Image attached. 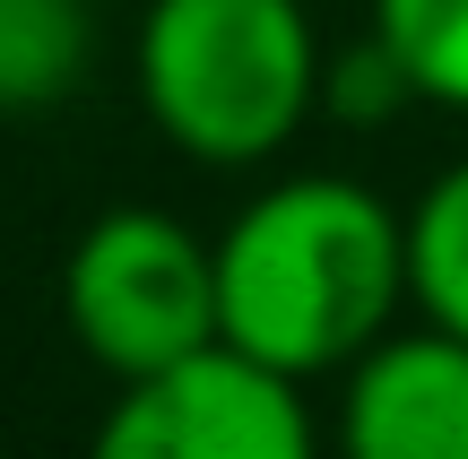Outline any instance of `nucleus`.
Wrapping results in <instances>:
<instances>
[{"mask_svg": "<svg viewBox=\"0 0 468 459\" xmlns=\"http://www.w3.org/2000/svg\"><path fill=\"white\" fill-rule=\"evenodd\" d=\"M303 391L313 381H286L218 339L165 373L113 381V408L87 433V459H321Z\"/></svg>", "mask_w": 468, "mask_h": 459, "instance_id": "4", "label": "nucleus"}, {"mask_svg": "<svg viewBox=\"0 0 468 459\" xmlns=\"http://www.w3.org/2000/svg\"><path fill=\"white\" fill-rule=\"evenodd\" d=\"M408 104H417V87H408V69L390 61V44L373 26H365V44H338L330 52L321 121H338V130H382V121H399Z\"/></svg>", "mask_w": 468, "mask_h": 459, "instance_id": "9", "label": "nucleus"}, {"mask_svg": "<svg viewBox=\"0 0 468 459\" xmlns=\"http://www.w3.org/2000/svg\"><path fill=\"white\" fill-rule=\"evenodd\" d=\"M313 0H139L131 96L148 130L200 173H261L321 121Z\"/></svg>", "mask_w": 468, "mask_h": 459, "instance_id": "2", "label": "nucleus"}, {"mask_svg": "<svg viewBox=\"0 0 468 459\" xmlns=\"http://www.w3.org/2000/svg\"><path fill=\"white\" fill-rule=\"evenodd\" d=\"M408 312L468 339V156L408 200Z\"/></svg>", "mask_w": 468, "mask_h": 459, "instance_id": "7", "label": "nucleus"}, {"mask_svg": "<svg viewBox=\"0 0 468 459\" xmlns=\"http://www.w3.org/2000/svg\"><path fill=\"white\" fill-rule=\"evenodd\" d=\"M408 312V208L365 173H269L218 225V339L286 381H330Z\"/></svg>", "mask_w": 468, "mask_h": 459, "instance_id": "1", "label": "nucleus"}, {"mask_svg": "<svg viewBox=\"0 0 468 459\" xmlns=\"http://www.w3.org/2000/svg\"><path fill=\"white\" fill-rule=\"evenodd\" d=\"M87 9H122V0H87Z\"/></svg>", "mask_w": 468, "mask_h": 459, "instance_id": "10", "label": "nucleus"}, {"mask_svg": "<svg viewBox=\"0 0 468 459\" xmlns=\"http://www.w3.org/2000/svg\"><path fill=\"white\" fill-rule=\"evenodd\" d=\"M365 26L408 69L417 104L468 121V0H365Z\"/></svg>", "mask_w": 468, "mask_h": 459, "instance_id": "8", "label": "nucleus"}, {"mask_svg": "<svg viewBox=\"0 0 468 459\" xmlns=\"http://www.w3.org/2000/svg\"><path fill=\"white\" fill-rule=\"evenodd\" d=\"M96 69V9L87 0H0V121L69 104Z\"/></svg>", "mask_w": 468, "mask_h": 459, "instance_id": "6", "label": "nucleus"}, {"mask_svg": "<svg viewBox=\"0 0 468 459\" xmlns=\"http://www.w3.org/2000/svg\"><path fill=\"white\" fill-rule=\"evenodd\" d=\"M338 459H468V339L417 321L338 373Z\"/></svg>", "mask_w": 468, "mask_h": 459, "instance_id": "5", "label": "nucleus"}, {"mask_svg": "<svg viewBox=\"0 0 468 459\" xmlns=\"http://www.w3.org/2000/svg\"><path fill=\"white\" fill-rule=\"evenodd\" d=\"M61 321L79 356L113 381L218 347V235L156 200L96 208L61 260Z\"/></svg>", "mask_w": 468, "mask_h": 459, "instance_id": "3", "label": "nucleus"}]
</instances>
